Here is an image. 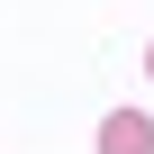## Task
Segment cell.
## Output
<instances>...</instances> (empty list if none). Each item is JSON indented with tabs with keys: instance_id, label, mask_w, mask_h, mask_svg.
I'll return each mask as SVG.
<instances>
[{
	"instance_id": "obj_1",
	"label": "cell",
	"mask_w": 154,
	"mask_h": 154,
	"mask_svg": "<svg viewBox=\"0 0 154 154\" xmlns=\"http://www.w3.org/2000/svg\"><path fill=\"white\" fill-rule=\"evenodd\" d=\"M100 154H154V118L145 109H109L100 118Z\"/></svg>"
},
{
	"instance_id": "obj_2",
	"label": "cell",
	"mask_w": 154,
	"mask_h": 154,
	"mask_svg": "<svg viewBox=\"0 0 154 154\" xmlns=\"http://www.w3.org/2000/svg\"><path fill=\"white\" fill-rule=\"evenodd\" d=\"M145 72H154V45H145Z\"/></svg>"
}]
</instances>
